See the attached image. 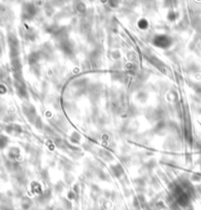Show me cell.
I'll use <instances>...</instances> for the list:
<instances>
[{
	"label": "cell",
	"instance_id": "obj_1",
	"mask_svg": "<svg viewBox=\"0 0 201 210\" xmlns=\"http://www.w3.org/2000/svg\"><path fill=\"white\" fill-rule=\"evenodd\" d=\"M153 43L157 45L158 47H161V48H167L172 44V39L164 35H155L154 39H153Z\"/></svg>",
	"mask_w": 201,
	"mask_h": 210
},
{
	"label": "cell",
	"instance_id": "obj_2",
	"mask_svg": "<svg viewBox=\"0 0 201 210\" xmlns=\"http://www.w3.org/2000/svg\"><path fill=\"white\" fill-rule=\"evenodd\" d=\"M111 172L113 175L115 176L116 178H121L122 176L125 174V171H124V168L121 164H116V165H112L111 166Z\"/></svg>",
	"mask_w": 201,
	"mask_h": 210
},
{
	"label": "cell",
	"instance_id": "obj_3",
	"mask_svg": "<svg viewBox=\"0 0 201 210\" xmlns=\"http://www.w3.org/2000/svg\"><path fill=\"white\" fill-rule=\"evenodd\" d=\"M99 156L102 158L103 160H105V161H111V160H113V156L106 150L99 151Z\"/></svg>",
	"mask_w": 201,
	"mask_h": 210
},
{
	"label": "cell",
	"instance_id": "obj_4",
	"mask_svg": "<svg viewBox=\"0 0 201 210\" xmlns=\"http://www.w3.org/2000/svg\"><path fill=\"white\" fill-rule=\"evenodd\" d=\"M63 209H65V210L72 209V204L68 199H63Z\"/></svg>",
	"mask_w": 201,
	"mask_h": 210
},
{
	"label": "cell",
	"instance_id": "obj_5",
	"mask_svg": "<svg viewBox=\"0 0 201 210\" xmlns=\"http://www.w3.org/2000/svg\"><path fill=\"white\" fill-rule=\"evenodd\" d=\"M63 189H64V184H63L62 182H59L58 184L55 185V191L57 193H61V191H63Z\"/></svg>",
	"mask_w": 201,
	"mask_h": 210
},
{
	"label": "cell",
	"instance_id": "obj_6",
	"mask_svg": "<svg viewBox=\"0 0 201 210\" xmlns=\"http://www.w3.org/2000/svg\"><path fill=\"white\" fill-rule=\"evenodd\" d=\"M75 7L77 8V10H78L80 13H83L85 11V5H83V3H80V2L77 3V5L75 6Z\"/></svg>",
	"mask_w": 201,
	"mask_h": 210
},
{
	"label": "cell",
	"instance_id": "obj_7",
	"mask_svg": "<svg viewBox=\"0 0 201 210\" xmlns=\"http://www.w3.org/2000/svg\"><path fill=\"white\" fill-rule=\"evenodd\" d=\"M80 135L78 134V133H73V134H72V135H71V141H74V143H78L79 141H80Z\"/></svg>",
	"mask_w": 201,
	"mask_h": 210
},
{
	"label": "cell",
	"instance_id": "obj_8",
	"mask_svg": "<svg viewBox=\"0 0 201 210\" xmlns=\"http://www.w3.org/2000/svg\"><path fill=\"white\" fill-rule=\"evenodd\" d=\"M73 180H74V178H73V176H72L71 174H70V173L65 174V182H66L67 184H71V183L73 182Z\"/></svg>",
	"mask_w": 201,
	"mask_h": 210
},
{
	"label": "cell",
	"instance_id": "obj_9",
	"mask_svg": "<svg viewBox=\"0 0 201 210\" xmlns=\"http://www.w3.org/2000/svg\"><path fill=\"white\" fill-rule=\"evenodd\" d=\"M113 55H114V59L115 60L119 59V58L121 57V54H120L119 51H114V52H113Z\"/></svg>",
	"mask_w": 201,
	"mask_h": 210
},
{
	"label": "cell",
	"instance_id": "obj_10",
	"mask_svg": "<svg viewBox=\"0 0 201 210\" xmlns=\"http://www.w3.org/2000/svg\"><path fill=\"white\" fill-rule=\"evenodd\" d=\"M184 209H186V210H194V209H193V207L191 206V204H190V205H188V206H187V207H186V208H184Z\"/></svg>",
	"mask_w": 201,
	"mask_h": 210
},
{
	"label": "cell",
	"instance_id": "obj_11",
	"mask_svg": "<svg viewBox=\"0 0 201 210\" xmlns=\"http://www.w3.org/2000/svg\"><path fill=\"white\" fill-rule=\"evenodd\" d=\"M76 210H78V209H76Z\"/></svg>",
	"mask_w": 201,
	"mask_h": 210
}]
</instances>
